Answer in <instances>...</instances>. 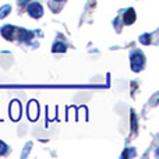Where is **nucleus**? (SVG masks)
<instances>
[{
	"label": "nucleus",
	"mask_w": 159,
	"mask_h": 159,
	"mask_svg": "<svg viewBox=\"0 0 159 159\" xmlns=\"http://www.w3.org/2000/svg\"><path fill=\"white\" fill-rule=\"evenodd\" d=\"M2 35L4 36L8 41H13V39H17V41L21 42H28L34 38V32L28 30H24V28H17L13 27V25H6V27L2 28Z\"/></svg>",
	"instance_id": "obj_1"
},
{
	"label": "nucleus",
	"mask_w": 159,
	"mask_h": 159,
	"mask_svg": "<svg viewBox=\"0 0 159 159\" xmlns=\"http://www.w3.org/2000/svg\"><path fill=\"white\" fill-rule=\"evenodd\" d=\"M130 64H131L133 71H141L145 66V56L140 50H134L130 56Z\"/></svg>",
	"instance_id": "obj_2"
},
{
	"label": "nucleus",
	"mask_w": 159,
	"mask_h": 159,
	"mask_svg": "<svg viewBox=\"0 0 159 159\" xmlns=\"http://www.w3.org/2000/svg\"><path fill=\"white\" fill-rule=\"evenodd\" d=\"M27 11H28V14H30L32 18H41L42 14H43V8H42V6L39 4L38 2L28 3Z\"/></svg>",
	"instance_id": "obj_3"
},
{
	"label": "nucleus",
	"mask_w": 159,
	"mask_h": 159,
	"mask_svg": "<svg viewBox=\"0 0 159 159\" xmlns=\"http://www.w3.org/2000/svg\"><path fill=\"white\" fill-rule=\"evenodd\" d=\"M134 21H135V11H134V8H129L126 11V14H124V24L130 25Z\"/></svg>",
	"instance_id": "obj_4"
},
{
	"label": "nucleus",
	"mask_w": 159,
	"mask_h": 159,
	"mask_svg": "<svg viewBox=\"0 0 159 159\" xmlns=\"http://www.w3.org/2000/svg\"><path fill=\"white\" fill-rule=\"evenodd\" d=\"M10 11H11V6L10 4H4V6H3V7L0 8V20L4 18V17L7 16Z\"/></svg>",
	"instance_id": "obj_5"
},
{
	"label": "nucleus",
	"mask_w": 159,
	"mask_h": 159,
	"mask_svg": "<svg viewBox=\"0 0 159 159\" xmlns=\"http://www.w3.org/2000/svg\"><path fill=\"white\" fill-rule=\"evenodd\" d=\"M53 52H66V45H63V43H57L56 42L55 45H53Z\"/></svg>",
	"instance_id": "obj_6"
},
{
	"label": "nucleus",
	"mask_w": 159,
	"mask_h": 159,
	"mask_svg": "<svg viewBox=\"0 0 159 159\" xmlns=\"http://www.w3.org/2000/svg\"><path fill=\"white\" fill-rule=\"evenodd\" d=\"M6 151H7V145L3 141H0V155H4Z\"/></svg>",
	"instance_id": "obj_7"
},
{
	"label": "nucleus",
	"mask_w": 159,
	"mask_h": 159,
	"mask_svg": "<svg viewBox=\"0 0 159 159\" xmlns=\"http://www.w3.org/2000/svg\"><path fill=\"white\" fill-rule=\"evenodd\" d=\"M130 155H134V151H133V149H131V151H129V152H126V151H124V154H123V157H126V158H129V157H130Z\"/></svg>",
	"instance_id": "obj_8"
},
{
	"label": "nucleus",
	"mask_w": 159,
	"mask_h": 159,
	"mask_svg": "<svg viewBox=\"0 0 159 159\" xmlns=\"http://www.w3.org/2000/svg\"><path fill=\"white\" fill-rule=\"evenodd\" d=\"M28 3H30V0H18L20 6H25V4H28Z\"/></svg>",
	"instance_id": "obj_9"
},
{
	"label": "nucleus",
	"mask_w": 159,
	"mask_h": 159,
	"mask_svg": "<svg viewBox=\"0 0 159 159\" xmlns=\"http://www.w3.org/2000/svg\"><path fill=\"white\" fill-rule=\"evenodd\" d=\"M56 2H63V0H56Z\"/></svg>",
	"instance_id": "obj_10"
}]
</instances>
